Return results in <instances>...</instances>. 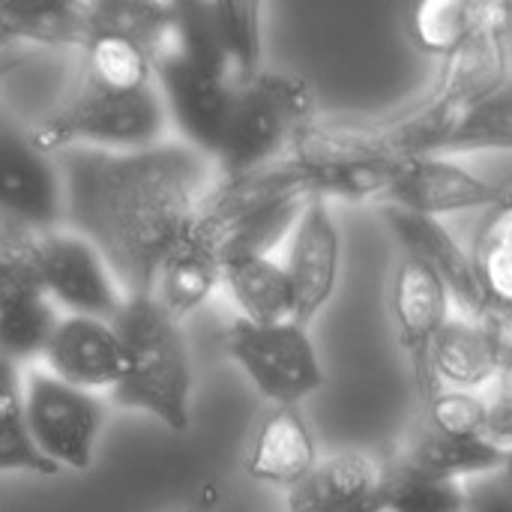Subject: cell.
<instances>
[{"label":"cell","mask_w":512,"mask_h":512,"mask_svg":"<svg viewBox=\"0 0 512 512\" xmlns=\"http://www.w3.org/2000/svg\"><path fill=\"white\" fill-rule=\"evenodd\" d=\"M66 228L108 264L123 294H153L159 267L198 222L216 183L213 162L183 141L144 150L57 156Z\"/></svg>","instance_id":"obj_1"},{"label":"cell","mask_w":512,"mask_h":512,"mask_svg":"<svg viewBox=\"0 0 512 512\" xmlns=\"http://www.w3.org/2000/svg\"><path fill=\"white\" fill-rule=\"evenodd\" d=\"M111 324L123 348L111 402L153 417L168 432H186L192 423V354L183 324L153 294L123 297Z\"/></svg>","instance_id":"obj_2"},{"label":"cell","mask_w":512,"mask_h":512,"mask_svg":"<svg viewBox=\"0 0 512 512\" xmlns=\"http://www.w3.org/2000/svg\"><path fill=\"white\" fill-rule=\"evenodd\" d=\"M180 12L183 45L153 75L168 120L180 129L183 144L213 159L237 84L216 42L207 3H180Z\"/></svg>","instance_id":"obj_3"},{"label":"cell","mask_w":512,"mask_h":512,"mask_svg":"<svg viewBox=\"0 0 512 512\" xmlns=\"http://www.w3.org/2000/svg\"><path fill=\"white\" fill-rule=\"evenodd\" d=\"M312 117V87L300 75L264 69L252 84L240 87L231 102L210 159L216 183H234L279 162Z\"/></svg>","instance_id":"obj_4"},{"label":"cell","mask_w":512,"mask_h":512,"mask_svg":"<svg viewBox=\"0 0 512 512\" xmlns=\"http://www.w3.org/2000/svg\"><path fill=\"white\" fill-rule=\"evenodd\" d=\"M168 111L159 87L117 93L78 81L75 93L27 132L39 150L60 156L66 150H144L165 141Z\"/></svg>","instance_id":"obj_5"},{"label":"cell","mask_w":512,"mask_h":512,"mask_svg":"<svg viewBox=\"0 0 512 512\" xmlns=\"http://www.w3.org/2000/svg\"><path fill=\"white\" fill-rule=\"evenodd\" d=\"M231 360L270 405H297L324 387V369L309 336L297 321L252 324L237 318L225 333Z\"/></svg>","instance_id":"obj_6"},{"label":"cell","mask_w":512,"mask_h":512,"mask_svg":"<svg viewBox=\"0 0 512 512\" xmlns=\"http://www.w3.org/2000/svg\"><path fill=\"white\" fill-rule=\"evenodd\" d=\"M24 420L45 462L57 471H87L105 423V402L96 393L57 381L45 369H27Z\"/></svg>","instance_id":"obj_7"},{"label":"cell","mask_w":512,"mask_h":512,"mask_svg":"<svg viewBox=\"0 0 512 512\" xmlns=\"http://www.w3.org/2000/svg\"><path fill=\"white\" fill-rule=\"evenodd\" d=\"M0 222L27 231L66 228L57 156L39 150L27 129L0 111Z\"/></svg>","instance_id":"obj_8"},{"label":"cell","mask_w":512,"mask_h":512,"mask_svg":"<svg viewBox=\"0 0 512 512\" xmlns=\"http://www.w3.org/2000/svg\"><path fill=\"white\" fill-rule=\"evenodd\" d=\"M510 189L474 174L468 165L444 153H420L390 162L384 207H396L417 216H444L462 210L495 207Z\"/></svg>","instance_id":"obj_9"},{"label":"cell","mask_w":512,"mask_h":512,"mask_svg":"<svg viewBox=\"0 0 512 512\" xmlns=\"http://www.w3.org/2000/svg\"><path fill=\"white\" fill-rule=\"evenodd\" d=\"M36 279L48 300L69 315L111 321L126 297L102 255L69 228L36 234Z\"/></svg>","instance_id":"obj_10"},{"label":"cell","mask_w":512,"mask_h":512,"mask_svg":"<svg viewBox=\"0 0 512 512\" xmlns=\"http://www.w3.org/2000/svg\"><path fill=\"white\" fill-rule=\"evenodd\" d=\"M342 237L327 198H309L285 249V273L294 291V321L309 327L330 303L339 282Z\"/></svg>","instance_id":"obj_11"},{"label":"cell","mask_w":512,"mask_h":512,"mask_svg":"<svg viewBox=\"0 0 512 512\" xmlns=\"http://www.w3.org/2000/svg\"><path fill=\"white\" fill-rule=\"evenodd\" d=\"M381 216L393 231V237L399 240L402 252L417 258L438 276V282L450 294L456 315L471 321H483L495 315L477 282V270L468 249H462V243L441 225V219L405 213L396 207H381Z\"/></svg>","instance_id":"obj_12"},{"label":"cell","mask_w":512,"mask_h":512,"mask_svg":"<svg viewBox=\"0 0 512 512\" xmlns=\"http://www.w3.org/2000/svg\"><path fill=\"white\" fill-rule=\"evenodd\" d=\"M450 315H453V303L447 288L438 282V276L426 264L402 252L393 276V318L423 399L438 387L429 354Z\"/></svg>","instance_id":"obj_13"},{"label":"cell","mask_w":512,"mask_h":512,"mask_svg":"<svg viewBox=\"0 0 512 512\" xmlns=\"http://www.w3.org/2000/svg\"><path fill=\"white\" fill-rule=\"evenodd\" d=\"M510 345V315H489L483 321H471L453 312L429 354L435 384L453 390L492 387L501 375Z\"/></svg>","instance_id":"obj_14"},{"label":"cell","mask_w":512,"mask_h":512,"mask_svg":"<svg viewBox=\"0 0 512 512\" xmlns=\"http://www.w3.org/2000/svg\"><path fill=\"white\" fill-rule=\"evenodd\" d=\"M39 360L57 381L96 396L111 393L123 372V348L114 324L90 315H60Z\"/></svg>","instance_id":"obj_15"},{"label":"cell","mask_w":512,"mask_h":512,"mask_svg":"<svg viewBox=\"0 0 512 512\" xmlns=\"http://www.w3.org/2000/svg\"><path fill=\"white\" fill-rule=\"evenodd\" d=\"M222 288V237L219 225L207 210H201L192 231L174 246V252L159 267L153 297L180 324L201 309L210 294Z\"/></svg>","instance_id":"obj_16"},{"label":"cell","mask_w":512,"mask_h":512,"mask_svg":"<svg viewBox=\"0 0 512 512\" xmlns=\"http://www.w3.org/2000/svg\"><path fill=\"white\" fill-rule=\"evenodd\" d=\"M387 462L369 453H336L288 492V512H384Z\"/></svg>","instance_id":"obj_17"},{"label":"cell","mask_w":512,"mask_h":512,"mask_svg":"<svg viewBox=\"0 0 512 512\" xmlns=\"http://www.w3.org/2000/svg\"><path fill=\"white\" fill-rule=\"evenodd\" d=\"M318 462V444L303 411L297 405H270L252 435L246 474L258 483L291 492Z\"/></svg>","instance_id":"obj_18"},{"label":"cell","mask_w":512,"mask_h":512,"mask_svg":"<svg viewBox=\"0 0 512 512\" xmlns=\"http://www.w3.org/2000/svg\"><path fill=\"white\" fill-rule=\"evenodd\" d=\"M93 27V3L78 0H0L3 51L84 48Z\"/></svg>","instance_id":"obj_19"},{"label":"cell","mask_w":512,"mask_h":512,"mask_svg":"<svg viewBox=\"0 0 512 512\" xmlns=\"http://www.w3.org/2000/svg\"><path fill=\"white\" fill-rule=\"evenodd\" d=\"M84 54V72L81 81L102 87V90H117V93H135L156 87V75L150 66L147 51L138 45L132 33H126L120 24H114L105 12L102 3H93V27L90 36L81 48Z\"/></svg>","instance_id":"obj_20"},{"label":"cell","mask_w":512,"mask_h":512,"mask_svg":"<svg viewBox=\"0 0 512 512\" xmlns=\"http://www.w3.org/2000/svg\"><path fill=\"white\" fill-rule=\"evenodd\" d=\"M396 459L420 474L441 477V480H456L465 483L471 477L489 474L504 468L507 450L495 447L486 438H459V435H444L426 423L414 426L408 438L402 441Z\"/></svg>","instance_id":"obj_21"},{"label":"cell","mask_w":512,"mask_h":512,"mask_svg":"<svg viewBox=\"0 0 512 512\" xmlns=\"http://www.w3.org/2000/svg\"><path fill=\"white\" fill-rule=\"evenodd\" d=\"M222 288L231 294L243 321L252 324L294 321V291L285 264L276 255L225 261Z\"/></svg>","instance_id":"obj_22"},{"label":"cell","mask_w":512,"mask_h":512,"mask_svg":"<svg viewBox=\"0 0 512 512\" xmlns=\"http://www.w3.org/2000/svg\"><path fill=\"white\" fill-rule=\"evenodd\" d=\"M207 12L237 90L252 84L264 72V6L243 0H219L207 3Z\"/></svg>","instance_id":"obj_23"},{"label":"cell","mask_w":512,"mask_h":512,"mask_svg":"<svg viewBox=\"0 0 512 512\" xmlns=\"http://www.w3.org/2000/svg\"><path fill=\"white\" fill-rule=\"evenodd\" d=\"M60 474L42 453L33 447L27 420H24V372L18 363L0 357V474Z\"/></svg>","instance_id":"obj_24"},{"label":"cell","mask_w":512,"mask_h":512,"mask_svg":"<svg viewBox=\"0 0 512 512\" xmlns=\"http://www.w3.org/2000/svg\"><path fill=\"white\" fill-rule=\"evenodd\" d=\"M471 261L492 312L512 318V189L480 228Z\"/></svg>","instance_id":"obj_25"},{"label":"cell","mask_w":512,"mask_h":512,"mask_svg":"<svg viewBox=\"0 0 512 512\" xmlns=\"http://www.w3.org/2000/svg\"><path fill=\"white\" fill-rule=\"evenodd\" d=\"M384 462V512H468L462 483L420 474L396 456Z\"/></svg>","instance_id":"obj_26"},{"label":"cell","mask_w":512,"mask_h":512,"mask_svg":"<svg viewBox=\"0 0 512 512\" xmlns=\"http://www.w3.org/2000/svg\"><path fill=\"white\" fill-rule=\"evenodd\" d=\"M483 150H512V72L495 93L480 99L459 120L441 153L459 156Z\"/></svg>","instance_id":"obj_27"},{"label":"cell","mask_w":512,"mask_h":512,"mask_svg":"<svg viewBox=\"0 0 512 512\" xmlns=\"http://www.w3.org/2000/svg\"><path fill=\"white\" fill-rule=\"evenodd\" d=\"M411 36L420 51L447 60L471 36V0H426L414 6Z\"/></svg>","instance_id":"obj_28"},{"label":"cell","mask_w":512,"mask_h":512,"mask_svg":"<svg viewBox=\"0 0 512 512\" xmlns=\"http://www.w3.org/2000/svg\"><path fill=\"white\" fill-rule=\"evenodd\" d=\"M426 426L459 435V438H486L489 429V393L486 390H453L435 387L426 399Z\"/></svg>","instance_id":"obj_29"},{"label":"cell","mask_w":512,"mask_h":512,"mask_svg":"<svg viewBox=\"0 0 512 512\" xmlns=\"http://www.w3.org/2000/svg\"><path fill=\"white\" fill-rule=\"evenodd\" d=\"M468 512H512V477L498 468L462 483Z\"/></svg>","instance_id":"obj_30"},{"label":"cell","mask_w":512,"mask_h":512,"mask_svg":"<svg viewBox=\"0 0 512 512\" xmlns=\"http://www.w3.org/2000/svg\"><path fill=\"white\" fill-rule=\"evenodd\" d=\"M219 498H222V492L216 483H201L198 492L177 512H216L219 510Z\"/></svg>","instance_id":"obj_31"},{"label":"cell","mask_w":512,"mask_h":512,"mask_svg":"<svg viewBox=\"0 0 512 512\" xmlns=\"http://www.w3.org/2000/svg\"><path fill=\"white\" fill-rule=\"evenodd\" d=\"M33 57H36L33 51H3V54H0V81H3L9 72H15V69L27 66Z\"/></svg>","instance_id":"obj_32"},{"label":"cell","mask_w":512,"mask_h":512,"mask_svg":"<svg viewBox=\"0 0 512 512\" xmlns=\"http://www.w3.org/2000/svg\"><path fill=\"white\" fill-rule=\"evenodd\" d=\"M498 384H501V387H504V390L512 396V345H510V351H507V357H504V366H501Z\"/></svg>","instance_id":"obj_33"},{"label":"cell","mask_w":512,"mask_h":512,"mask_svg":"<svg viewBox=\"0 0 512 512\" xmlns=\"http://www.w3.org/2000/svg\"><path fill=\"white\" fill-rule=\"evenodd\" d=\"M504 471H507V474H510V477H512V450H510V453H507V462H504Z\"/></svg>","instance_id":"obj_34"}]
</instances>
